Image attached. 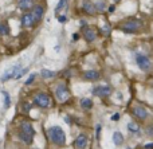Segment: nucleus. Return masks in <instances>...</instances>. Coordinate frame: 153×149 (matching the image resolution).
<instances>
[{"label":"nucleus","instance_id":"obj_1","mask_svg":"<svg viewBox=\"0 0 153 149\" xmlns=\"http://www.w3.org/2000/svg\"><path fill=\"white\" fill-rule=\"evenodd\" d=\"M47 134L53 144L58 145V147H63V145L66 144V134H65L63 129H62L61 126H58V125L51 126L47 130Z\"/></svg>","mask_w":153,"mask_h":149},{"label":"nucleus","instance_id":"obj_2","mask_svg":"<svg viewBox=\"0 0 153 149\" xmlns=\"http://www.w3.org/2000/svg\"><path fill=\"white\" fill-rule=\"evenodd\" d=\"M35 129L30 122H22L20 129H19V139L27 145H31L34 141Z\"/></svg>","mask_w":153,"mask_h":149},{"label":"nucleus","instance_id":"obj_3","mask_svg":"<svg viewBox=\"0 0 153 149\" xmlns=\"http://www.w3.org/2000/svg\"><path fill=\"white\" fill-rule=\"evenodd\" d=\"M143 28V21L138 19H129L121 24V30L128 34H136L137 31Z\"/></svg>","mask_w":153,"mask_h":149},{"label":"nucleus","instance_id":"obj_4","mask_svg":"<svg viewBox=\"0 0 153 149\" xmlns=\"http://www.w3.org/2000/svg\"><path fill=\"white\" fill-rule=\"evenodd\" d=\"M136 63H137L138 69L143 70V71H149L152 66V62L149 59V56H146L145 54H141V53L136 54Z\"/></svg>","mask_w":153,"mask_h":149},{"label":"nucleus","instance_id":"obj_5","mask_svg":"<svg viewBox=\"0 0 153 149\" xmlns=\"http://www.w3.org/2000/svg\"><path fill=\"white\" fill-rule=\"evenodd\" d=\"M34 104L39 107H50L51 99L46 93H36L34 97Z\"/></svg>","mask_w":153,"mask_h":149},{"label":"nucleus","instance_id":"obj_6","mask_svg":"<svg viewBox=\"0 0 153 149\" xmlns=\"http://www.w3.org/2000/svg\"><path fill=\"white\" fill-rule=\"evenodd\" d=\"M19 71H20V63L13 64L12 67L7 69L4 73H3V75L0 77V79L1 81H8V79H12V78H16V75L19 74Z\"/></svg>","mask_w":153,"mask_h":149},{"label":"nucleus","instance_id":"obj_7","mask_svg":"<svg viewBox=\"0 0 153 149\" xmlns=\"http://www.w3.org/2000/svg\"><path fill=\"white\" fill-rule=\"evenodd\" d=\"M55 97L58 98V101H61V102L66 101V99L70 97V91H69V89H67L66 86L63 85V83L58 85V86H56V89H55Z\"/></svg>","mask_w":153,"mask_h":149},{"label":"nucleus","instance_id":"obj_8","mask_svg":"<svg viewBox=\"0 0 153 149\" xmlns=\"http://www.w3.org/2000/svg\"><path fill=\"white\" fill-rule=\"evenodd\" d=\"M110 93H111V89L109 87V86L100 85L93 89V94L97 97H108V96H110Z\"/></svg>","mask_w":153,"mask_h":149},{"label":"nucleus","instance_id":"obj_9","mask_svg":"<svg viewBox=\"0 0 153 149\" xmlns=\"http://www.w3.org/2000/svg\"><path fill=\"white\" fill-rule=\"evenodd\" d=\"M133 116H134L136 118H138V120H141V121H145L146 118H148L149 113L144 106H136L134 109H133Z\"/></svg>","mask_w":153,"mask_h":149},{"label":"nucleus","instance_id":"obj_10","mask_svg":"<svg viewBox=\"0 0 153 149\" xmlns=\"http://www.w3.org/2000/svg\"><path fill=\"white\" fill-rule=\"evenodd\" d=\"M87 142H89L87 136L85 133H81L75 140V148L76 149H86L87 148Z\"/></svg>","mask_w":153,"mask_h":149},{"label":"nucleus","instance_id":"obj_11","mask_svg":"<svg viewBox=\"0 0 153 149\" xmlns=\"http://www.w3.org/2000/svg\"><path fill=\"white\" fill-rule=\"evenodd\" d=\"M83 79H87V81H98L101 78V74L97 71V70H87V71L83 73Z\"/></svg>","mask_w":153,"mask_h":149},{"label":"nucleus","instance_id":"obj_12","mask_svg":"<svg viewBox=\"0 0 153 149\" xmlns=\"http://www.w3.org/2000/svg\"><path fill=\"white\" fill-rule=\"evenodd\" d=\"M82 8H83V12L87 13V15H93V13H95V5L93 4L90 0H83V3H82Z\"/></svg>","mask_w":153,"mask_h":149},{"label":"nucleus","instance_id":"obj_13","mask_svg":"<svg viewBox=\"0 0 153 149\" xmlns=\"http://www.w3.org/2000/svg\"><path fill=\"white\" fill-rule=\"evenodd\" d=\"M43 12H45V8L42 7L40 4L35 5L34 7V11H32V18H34L35 21H40V19H42L43 16Z\"/></svg>","mask_w":153,"mask_h":149},{"label":"nucleus","instance_id":"obj_14","mask_svg":"<svg viewBox=\"0 0 153 149\" xmlns=\"http://www.w3.org/2000/svg\"><path fill=\"white\" fill-rule=\"evenodd\" d=\"M20 21H22V26H23V27H31L32 23H34V18H32V13H30V12L24 13V15L22 16Z\"/></svg>","mask_w":153,"mask_h":149},{"label":"nucleus","instance_id":"obj_15","mask_svg":"<svg viewBox=\"0 0 153 149\" xmlns=\"http://www.w3.org/2000/svg\"><path fill=\"white\" fill-rule=\"evenodd\" d=\"M32 5H34V1H32V0H19V1H18V8L20 11L31 10Z\"/></svg>","mask_w":153,"mask_h":149},{"label":"nucleus","instance_id":"obj_16","mask_svg":"<svg viewBox=\"0 0 153 149\" xmlns=\"http://www.w3.org/2000/svg\"><path fill=\"white\" fill-rule=\"evenodd\" d=\"M83 36H85V39L87 40V42H94L95 40V38H97V34H95V31L94 30H91V28H85V32H83Z\"/></svg>","mask_w":153,"mask_h":149},{"label":"nucleus","instance_id":"obj_17","mask_svg":"<svg viewBox=\"0 0 153 149\" xmlns=\"http://www.w3.org/2000/svg\"><path fill=\"white\" fill-rule=\"evenodd\" d=\"M124 136H122L121 132H114L113 133V142L114 145H117V147H121L122 144H124Z\"/></svg>","mask_w":153,"mask_h":149},{"label":"nucleus","instance_id":"obj_18","mask_svg":"<svg viewBox=\"0 0 153 149\" xmlns=\"http://www.w3.org/2000/svg\"><path fill=\"white\" fill-rule=\"evenodd\" d=\"M67 1H69V0H59L58 4H56V7H55V10H54V15L58 16L59 12H61L62 10H65V8L67 7Z\"/></svg>","mask_w":153,"mask_h":149},{"label":"nucleus","instance_id":"obj_19","mask_svg":"<svg viewBox=\"0 0 153 149\" xmlns=\"http://www.w3.org/2000/svg\"><path fill=\"white\" fill-rule=\"evenodd\" d=\"M81 107L83 110H90L93 107V101L90 98H82L81 99Z\"/></svg>","mask_w":153,"mask_h":149},{"label":"nucleus","instance_id":"obj_20","mask_svg":"<svg viewBox=\"0 0 153 149\" xmlns=\"http://www.w3.org/2000/svg\"><path fill=\"white\" fill-rule=\"evenodd\" d=\"M40 75H42L43 78H54L55 77V71H53V70H48V69H42L40 70Z\"/></svg>","mask_w":153,"mask_h":149},{"label":"nucleus","instance_id":"obj_21","mask_svg":"<svg viewBox=\"0 0 153 149\" xmlns=\"http://www.w3.org/2000/svg\"><path fill=\"white\" fill-rule=\"evenodd\" d=\"M10 34V27H8V24L5 23V21H1L0 23V35L1 36H5V35Z\"/></svg>","mask_w":153,"mask_h":149},{"label":"nucleus","instance_id":"obj_22","mask_svg":"<svg viewBox=\"0 0 153 149\" xmlns=\"http://www.w3.org/2000/svg\"><path fill=\"white\" fill-rule=\"evenodd\" d=\"M128 130H129L130 133H137V132L140 130V126H138L136 122H133V121H132V122L128 124Z\"/></svg>","mask_w":153,"mask_h":149},{"label":"nucleus","instance_id":"obj_23","mask_svg":"<svg viewBox=\"0 0 153 149\" xmlns=\"http://www.w3.org/2000/svg\"><path fill=\"white\" fill-rule=\"evenodd\" d=\"M95 11H98V12H103L106 8V3L103 1V0H101V1H97L95 3Z\"/></svg>","mask_w":153,"mask_h":149},{"label":"nucleus","instance_id":"obj_24","mask_svg":"<svg viewBox=\"0 0 153 149\" xmlns=\"http://www.w3.org/2000/svg\"><path fill=\"white\" fill-rule=\"evenodd\" d=\"M3 96H4V106L8 107L10 106V94L7 91H3Z\"/></svg>","mask_w":153,"mask_h":149},{"label":"nucleus","instance_id":"obj_25","mask_svg":"<svg viewBox=\"0 0 153 149\" xmlns=\"http://www.w3.org/2000/svg\"><path fill=\"white\" fill-rule=\"evenodd\" d=\"M101 30H102V32L105 35H109V34H110V31H111V27L109 26V24H105V26H103Z\"/></svg>","mask_w":153,"mask_h":149},{"label":"nucleus","instance_id":"obj_26","mask_svg":"<svg viewBox=\"0 0 153 149\" xmlns=\"http://www.w3.org/2000/svg\"><path fill=\"white\" fill-rule=\"evenodd\" d=\"M30 109H31V105L27 104V102H24V104L22 105V110H23L24 113H28V112H30Z\"/></svg>","mask_w":153,"mask_h":149},{"label":"nucleus","instance_id":"obj_27","mask_svg":"<svg viewBox=\"0 0 153 149\" xmlns=\"http://www.w3.org/2000/svg\"><path fill=\"white\" fill-rule=\"evenodd\" d=\"M35 78H36V74H35V73H34V74H31V75H30V78L26 81V85H31V83L34 82V79H35Z\"/></svg>","mask_w":153,"mask_h":149},{"label":"nucleus","instance_id":"obj_28","mask_svg":"<svg viewBox=\"0 0 153 149\" xmlns=\"http://www.w3.org/2000/svg\"><path fill=\"white\" fill-rule=\"evenodd\" d=\"M56 18H58V20L61 21V23H66L67 21V16L66 15H58Z\"/></svg>","mask_w":153,"mask_h":149},{"label":"nucleus","instance_id":"obj_29","mask_svg":"<svg viewBox=\"0 0 153 149\" xmlns=\"http://www.w3.org/2000/svg\"><path fill=\"white\" fill-rule=\"evenodd\" d=\"M101 129H102V126L98 124L97 128H95V136H97V139H100V136H101Z\"/></svg>","mask_w":153,"mask_h":149},{"label":"nucleus","instance_id":"obj_30","mask_svg":"<svg viewBox=\"0 0 153 149\" xmlns=\"http://www.w3.org/2000/svg\"><path fill=\"white\" fill-rule=\"evenodd\" d=\"M111 120H113V121H118L120 120V113H116V114L111 117Z\"/></svg>","mask_w":153,"mask_h":149},{"label":"nucleus","instance_id":"obj_31","mask_svg":"<svg viewBox=\"0 0 153 149\" xmlns=\"http://www.w3.org/2000/svg\"><path fill=\"white\" fill-rule=\"evenodd\" d=\"M144 148H145V149H153V142H148V144H146Z\"/></svg>","mask_w":153,"mask_h":149},{"label":"nucleus","instance_id":"obj_32","mask_svg":"<svg viewBox=\"0 0 153 149\" xmlns=\"http://www.w3.org/2000/svg\"><path fill=\"white\" fill-rule=\"evenodd\" d=\"M108 10H109V12H114V10H116V7H114V5H110V7H109Z\"/></svg>","mask_w":153,"mask_h":149},{"label":"nucleus","instance_id":"obj_33","mask_svg":"<svg viewBox=\"0 0 153 149\" xmlns=\"http://www.w3.org/2000/svg\"><path fill=\"white\" fill-rule=\"evenodd\" d=\"M78 38H79V35H78V34H74V35H73V40H76Z\"/></svg>","mask_w":153,"mask_h":149},{"label":"nucleus","instance_id":"obj_34","mask_svg":"<svg viewBox=\"0 0 153 149\" xmlns=\"http://www.w3.org/2000/svg\"><path fill=\"white\" fill-rule=\"evenodd\" d=\"M114 1H116V3H118V1H120V0H114Z\"/></svg>","mask_w":153,"mask_h":149},{"label":"nucleus","instance_id":"obj_35","mask_svg":"<svg viewBox=\"0 0 153 149\" xmlns=\"http://www.w3.org/2000/svg\"><path fill=\"white\" fill-rule=\"evenodd\" d=\"M126 149H133V148H130V147H129V148H126Z\"/></svg>","mask_w":153,"mask_h":149}]
</instances>
